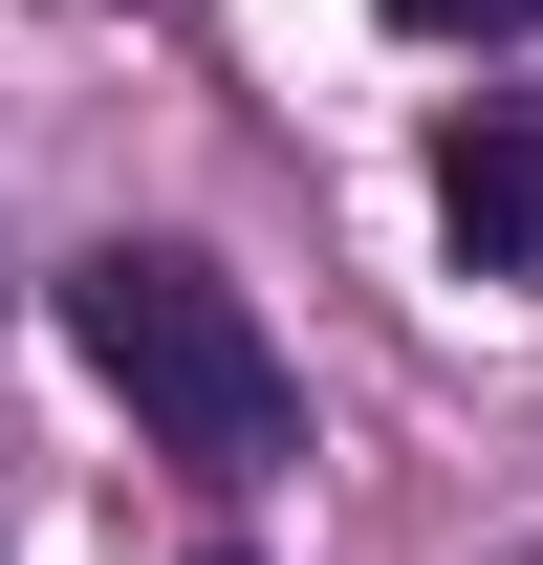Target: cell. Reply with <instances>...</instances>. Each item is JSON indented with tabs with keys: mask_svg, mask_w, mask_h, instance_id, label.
I'll list each match as a JSON object with an SVG mask.
<instances>
[{
	"mask_svg": "<svg viewBox=\"0 0 543 565\" xmlns=\"http://www.w3.org/2000/svg\"><path fill=\"white\" fill-rule=\"evenodd\" d=\"M66 349H87V392H109L174 479H283V457H305V370H283V327L196 262V239L66 262Z\"/></svg>",
	"mask_w": 543,
	"mask_h": 565,
	"instance_id": "1",
	"label": "cell"
},
{
	"mask_svg": "<svg viewBox=\"0 0 543 565\" xmlns=\"http://www.w3.org/2000/svg\"><path fill=\"white\" fill-rule=\"evenodd\" d=\"M435 217H457L478 282H543V87H500V109L435 131Z\"/></svg>",
	"mask_w": 543,
	"mask_h": 565,
	"instance_id": "2",
	"label": "cell"
},
{
	"mask_svg": "<svg viewBox=\"0 0 543 565\" xmlns=\"http://www.w3.org/2000/svg\"><path fill=\"white\" fill-rule=\"evenodd\" d=\"M370 22H392V44H522L543 0H370Z\"/></svg>",
	"mask_w": 543,
	"mask_h": 565,
	"instance_id": "3",
	"label": "cell"
},
{
	"mask_svg": "<svg viewBox=\"0 0 543 565\" xmlns=\"http://www.w3.org/2000/svg\"><path fill=\"white\" fill-rule=\"evenodd\" d=\"M196 565H239V544H196Z\"/></svg>",
	"mask_w": 543,
	"mask_h": 565,
	"instance_id": "4",
	"label": "cell"
}]
</instances>
